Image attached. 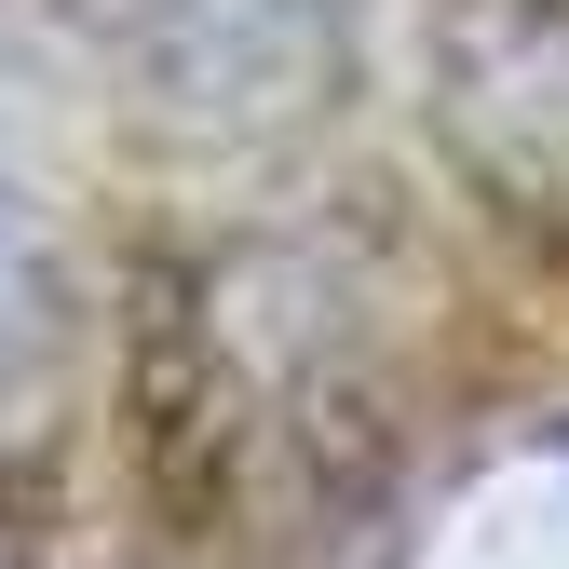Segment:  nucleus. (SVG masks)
Segmentation results:
<instances>
[{"label":"nucleus","mask_w":569,"mask_h":569,"mask_svg":"<svg viewBox=\"0 0 569 569\" xmlns=\"http://www.w3.org/2000/svg\"><path fill=\"white\" fill-rule=\"evenodd\" d=\"M136 448L177 542L284 569L407 448V271L380 231H231L136 299Z\"/></svg>","instance_id":"f257e3e1"},{"label":"nucleus","mask_w":569,"mask_h":569,"mask_svg":"<svg viewBox=\"0 0 569 569\" xmlns=\"http://www.w3.org/2000/svg\"><path fill=\"white\" fill-rule=\"evenodd\" d=\"M122 96L190 150H284L339 122L367 68V0H96Z\"/></svg>","instance_id":"f03ea898"},{"label":"nucleus","mask_w":569,"mask_h":569,"mask_svg":"<svg viewBox=\"0 0 569 569\" xmlns=\"http://www.w3.org/2000/svg\"><path fill=\"white\" fill-rule=\"evenodd\" d=\"M420 122L516 244L569 258V0H435Z\"/></svg>","instance_id":"7ed1b4c3"},{"label":"nucleus","mask_w":569,"mask_h":569,"mask_svg":"<svg viewBox=\"0 0 569 569\" xmlns=\"http://www.w3.org/2000/svg\"><path fill=\"white\" fill-rule=\"evenodd\" d=\"M82 231H68V163L41 109V54L0 14V488H28L68 448L82 407Z\"/></svg>","instance_id":"20e7f679"}]
</instances>
